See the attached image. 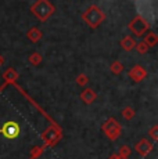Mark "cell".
<instances>
[{"instance_id": "cell-6", "label": "cell", "mask_w": 158, "mask_h": 159, "mask_svg": "<svg viewBox=\"0 0 158 159\" xmlns=\"http://www.w3.org/2000/svg\"><path fill=\"white\" fill-rule=\"evenodd\" d=\"M129 154H130V149L128 148V147H122V148H121V152H119V157L121 158L126 159L128 157H129Z\"/></svg>"}, {"instance_id": "cell-3", "label": "cell", "mask_w": 158, "mask_h": 159, "mask_svg": "<svg viewBox=\"0 0 158 159\" xmlns=\"http://www.w3.org/2000/svg\"><path fill=\"white\" fill-rule=\"evenodd\" d=\"M151 148H153V147H151V144L147 141V140H142L140 143H137V144H136V151H137L140 155H143V157H144V155H147L148 152L151 151Z\"/></svg>"}, {"instance_id": "cell-4", "label": "cell", "mask_w": 158, "mask_h": 159, "mask_svg": "<svg viewBox=\"0 0 158 159\" xmlns=\"http://www.w3.org/2000/svg\"><path fill=\"white\" fill-rule=\"evenodd\" d=\"M44 139H46V141L49 140V141L53 143V141H56V140L58 139V134H57V133L54 134V133H53V130H47L46 133H44Z\"/></svg>"}, {"instance_id": "cell-5", "label": "cell", "mask_w": 158, "mask_h": 159, "mask_svg": "<svg viewBox=\"0 0 158 159\" xmlns=\"http://www.w3.org/2000/svg\"><path fill=\"white\" fill-rule=\"evenodd\" d=\"M95 93H93V91H85L83 93V96H82V98L85 100V101L86 102H92L93 100H95Z\"/></svg>"}, {"instance_id": "cell-9", "label": "cell", "mask_w": 158, "mask_h": 159, "mask_svg": "<svg viewBox=\"0 0 158 159\" xmlns=\"http://www.w3.org/2000/svg\"><path fill=\"white\" fill-rule=\"evenodd\" d=\"M111 159H123V158H121L119 155H114V157H111Z\"/></svg>"}, {"instance_id": "cell-7", "label": "cell", "mask_w": 158, "mask_h": 159, "mask_svg": "<svg viewBox=\"0 0 158 159\" xmlns=\"http://www.w3.org/2000/svg\"><path fill=\"white\" fill-rule=\"evenodd\" d=\"M123 116H125L126 119H132L133 111H132V109H125V111H123Z\"/></svg>"}, {"instance_id": "cell-1", "label": "cell", "mask_w": 158, "mask_h": 159, "mask_svg": "<svg viewBox=\"0 0 158 159\" xmlns=\"http://www.w3.org/2000/svg\"><path fill=\"white\" fill-rule=\"evenodd\" d=\"M2 133L7 139H16V137H18V134H20V126H18L16 122H7L3 126Z\"/></svg>"}, {"instance_id": "cell-8", "label": "cell", "mask_w": 158, "mask_h": 159, "mask_svg": "<svg viewBox=\"0 0 158 159\" xmlns=\"http://www.w3.org/2000/svg\"><path fill=\"white\" fill-rule=\"evenodd\" d=\"M151 136H153L154 140L157 139V127H154V129H153V131H151Z\"/></svg>"}, {"instance_id": "cell-2", "label": "cell", "mask_w": 158, "mask_h": 159, "mask_svg": "<svg viewBox=\"0 0 158 159\" xmlns=\"http://www.w3.org/2000/svg\"><path fill=\"white\" fill-rule=\"evenodd\" d=\"M104 130H105V133H107V136L110 137L111 140H114V139H117V137L119 136L121 127H119V125H118L115 120L110 119V120L104 125Z\"/></svg>"}]
</instances>
